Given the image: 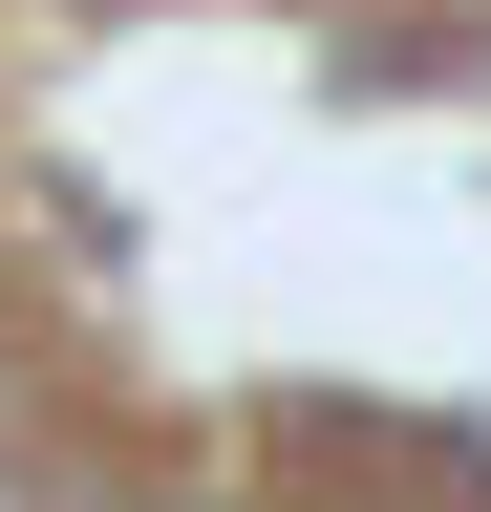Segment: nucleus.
<instances>
[{
  "label": "nucleus",
  "mask_w": 491,
  "mask_h": 512,
  "mask_svg": "<svg viewBox=\"0 0 491 512\" xmlns=\"http://www.w3.org/2000/svg\"><path fill=\"white\" fill-rule=\"evenodd\" d=\"M193 512H235V491H193Z\"/></svg>",
  "instance_id": "obj_1"
}]
</instances>
